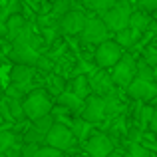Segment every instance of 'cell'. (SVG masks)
Here are the masks:
<instances>
[{
  "mask_svg": "<svg viewBox=\"0 0 157 157\" xmlns=\"http://www.w3.org/2000/svg\"><path fill=\"white\" fill-rule=\"evenodd\" d=\"M34 123L36 127H38L40 131H44V133L48 135V131L54 127V123H56V117H54V113H48V115H44V117H38V119H34Z\"/></svg>",
  "mask_w": 157,
  "mask_h": 157,
  "instance_id": "24",
  "label": "cell"
},
{
  "mask_svg": "<svg viewBox=\"0 0 157 157\" xmlns=\"http://www.w3.org/2000/svg\"><path fill=\"white\" fill-rule=\"evenodd\" d=\"M155 82H157V66H155Z\"/></svg>",
  "mask_w": 157,
  "mask_h": 157,
  "instance_id": "39",
  "label": "cell"
},
{
  "mask_svg": "<svg viewBox=\"0 0 157 157\" xmlns=\"http://www.w3.org/2000/svg\"><path fill=\"white\" fill-rule=\"evenodd\" d=\"M22 139H24V143H40V145H44V143H46V133L40 131L38 127L32 123V125H28V129L24 131Z\"/></svg>",
  "mask_w": 157,
  "mask_h": 157,
  "instance_id": "21",
  "label": "cell"
},
{
  "mask_svg": "<svg viewBox=\"0 0 157 157\" xmlns=\"http://www.w3.org/2000/svg\"><path fill=\"white\" fill-rule=\"evenodd\" d=\"M155 22H157V14H155Z\"/></svg>",
  "mask_w": 157,
  "mask_h": 157,
  "instance_id": "40",
  "label": "cell"
},
{
  "mask_svg": "<svg viewBox=\"0 0 157 157\" xmlns=\"http://www.w3.org/2000/svg\"><path fill=\"white\" fill-rule=\"evenodd\" d=\"M84 149L90 157H107L115 149L113 141L105 133H92L88 141H84Z\"/></svg>",
  "mask_w": 157,
  "mask_h": 157,
  "instance_id": "7",
  "label": "cell"
},
{
  "mask_svg": "<svg viewBox=\"0 0 157 157\" xmlns=\"http://www.w3.org/2000/svg\"><path fill=\"white\" fill-rule=\"evenodd\" d=\"M68 12H70V0H56V4H54L50 14L54 18H62V16L68 14Z\"/></svg>",
  "mask_w": 157,
  "mask_h": 157,
  "instance_id": "29",
  "label": "cell"
},
{
  "mask_svg": "<svg viewBox=\"0 0 157 157\" xmlns=\"http://www.w3.org/2000/svg\"><path fill=\"white\" fill-rule=\"evenodd\" d=\"M123 58V46L117 42V40H105L101 42L100 46L96 48V66L98 68H105V70H111L119 60Z\"/></svg>",
  "mask_w": 157,
  "mask_h": 157,
  "instance_id": "3",
  "label": "cell"
},
{
  "mask_svg": "<svg viewBox=\"0 0 157 157\" xmlns=\"http://www.w3.org/2000/svg\"><path fill=\"white\" fill-rule=\"evenodd\" d=\"M88 24V16L84 14L82 10H70L68 14H64L60 18V28H62V34L66 36H76L82 34Z\"/></svg>",
  "mask_w": 157,
  "mask_h": 157,
  "instance_id": "8",
  "label": "cell"
},
{
  "mask_svg": "<svg viewBox=\"0 0 157 157\" xmlns=\"http://www.w3.org/2000/svg\"><path fill=\"white\" fill-rule=\"evenodd\" d=\"M109 28H107V24L104 22V18H88V24H86L84 32H82V40H84V44H96V46H100L101 42H105V40H109Z\"/></svg>",
  "mask_w": 157,
  "mask_h": 157,
  "instance_id": "6",
  "label": "cell"
},
{
  "mask_svg": "<svg viewBox=\"0 0 157 157\" xmlns=\"http://www.w3.org/2000/svg\"><path fill=\"white\" fill-rule=\"evenodd\" d=\"M10 80L12 84H18L26 90L28 94L32 92V80H34V66H28V64H16L10 72Z\"/></svg>",
  "mask_w": 157,
  "mask_h": 157,
  "instance_id": "13",
  "label": "cell"
},
{
  "mask_svg": "<svg viewBox=\"0 0 157 157\" xmlns=\"http://www.w3.org/2000/svg\"><path fill=\"white\" fill-rule=\"evenodd\" d=\"M139 10H145V12H157V0H139Z\"/></svg>",
  "mask_w": 157,
  "mask_h": 157,
  "instance_id": "34",
  "label": "cell"
},
{
  "mask_svg": "<svg viewBox=\"0 0 157 157\" xmlns=\"http://www.w3.org/2000/svg\"><path fill=\"white\" fill-rule=\"evenodd\" d=\"M54 105H52V100L48 96L46 90L42 88H36L24 98V111H26V117L28 119H38V117H44V115L52 113Z\"/></svg>",
  "mask_w": 157,
  "mask_h": 157,
  "instance_id": "1",
  "label": "cell"
},
{
  "mask_svg": "<svg viewBox=\"0 0 157 157\" xmlns=\"http://www.w3.org/2000/svg\"><path fill=\"white\" fill-rule=\"evenodd\" d=\"M58 104L68 107L72 113H80L82 115V111H84V107H86V100L80 98L76 92H62L60 96H58Z\"/></svg>",
  "mask_w": 157,
  "mask_h": 157,
  "instance_id": "14",
  "label": "cell"
},
{
  "mask_svg": "<svg viewBox=\"0 0 157 157\" xmlns=\"http://www.w3.org/2000/svg\"><path fill=\"white\" fill-rule=\"evenodd\" d=\"M40 143H22V157H36Z\"/></svg>",
  "mask_w": 157,
  "mask_h": 157,
  "instance_id": "33",
  "label": "cell"
},
{
  "mask_svg": "<svg viewBox=\"0 0 157 157\" xmlns=\"http://www.w3.org/2000/svg\"><path fill=\"white\" fill-rule=\"evenodd\" d=\"M131 14H133V10H131L129 0H117L109 10L101 14V18H104V22L107 24V28L111 32H119L129 26Z\"/></svg>",
  "mask_w": 157,
  "mask_h": 157,
  "instance_id": "2",
  "label": "cell"
},
{
  "mask_svg": "<svg viewBox=\"0 0 157 157\" xmlns=\"http://www.w3.org/2000/svg\"><path fill=\"white\" fill-rule=\"evenodd\" d=\"M123 157H131V153H129V151H127V153H125V155H123Z\"/></svg>",
  "mask_w": 157,
  "mask_h": 157,
  "instance_id": "38",
  "label": "cell"
},
{
  "mask_svg": "<svg viewBox=\"0 0 157 157\" xmlns=\"http://www.w3.org/2000/svg\"><path fill=\"white\" fill-rule=\"evenodd\" d=\"M111 76H113L115 84L127 90V86L137 78V62L131 54H123V58L111 68Z\"/></svg>",
  "mask_w": 157,
  "mask_h": 157,
  "instance_id": "5",
  "label": "cell"
},
{
  "mask_svg": "<svg viewBox=\"0 0 157 157\" xmlns=\"http://www.w3.org/2000/svg\"><path fill=\"white\" fill-rule=\"evenodd\" d=\"M72 131L76 133V137L80 139V141H88L90 133H92V121H88V119H84L82 115H78V117H74L72 121Z\"/></svg>",
  "mask_w": 157,
  "mask_h": 157,
  "instance_id": "19",
  "label": "cell"
},
{
  "mask_svg": "<svg viewBox=\"0 0 157 157\" xmlns=\"http://www.w3.org/2000/svg\"><path fill=\"white\" fill-rule=\"evenodd\" d=\"M2 115H4V119H6V121H16L14 115H12V111H10V107H8L6 98H4V101H2Z\"/></svg>",
  "mask_w": 157,
  "mask_h": 157,
  "instance_id": "35",
  "label": "cell"
},
{
  "mask_svg": "<svg viewBox=\"0 0 157 157\" xmlns=\"http://www.w3.org/2000/svg\"><path fill=\"white\" fill-rule=\"evenodd\" d=\"M62 155H64V151L54 147V145H48V143L40 145L38 153H36V157H62Z\"/></svg>",
  "mask_w": 157,
  "mask_h": 157,
  "instance_id": "28",
  "label": "cell"
},
{
  "mask_svg": "<svg viewBox=\"0 0 157 157\" xmlns=\"http://www.w3.org/2000/svg\"><path fill=\"white\" fill-rule=\"evenodd\" d=\"M137 78L147 80V82H155V66H151L145 60L137 62Z\"/></svg>",
  "mask_w": 157,
  "mask_h": 157,
  "instance_id": "22",
  "label": "cell"
},
{
  "mask_svg": "<svg viewBox=\"0 0 157 157\" xmlns=\"http://www.w3.org/2000/svg\"><path fill=\"white\" fill-rule=\"evenodd\" d=\"M149 129L153 131V133L157 135V107H155V113H153V119H151V125H149Z\"/></svg>",
  "mask_w": 157,
  "mask_h": 157,
  "instance_id": "36",
  "label": "cell"
},
{
  "mask_svg": "<svg viewBox=\"0 0 157 157\" xmlns=\"http://www.w3.org/2000/svg\"><path fill=\"white\" fill-rule=\"evenodd\" d=\"M129 26L133 28V30L145 32L147 28L151 26V16H149V12H145V10H135L133 14H131V18H129Z\"/></svg>",
  "mask_w": 157,
  "mask_h": 157,
  "instance_id": "20",
  "label": "cell"
},
{
  "mask_svg": "<svg viewBox=\"0 0 157 157\" xmlns=\"http://www.w3.org/2000/svg\"><path fill=\"white\" fill-rule=\"evenodd\" d=\"M143 60L149 62L151 66H157V40H151L143 50Z\"/></svg>",
  "mask_w": 157,
  "mask_h": 157,
  "instance_id": "25",
  "label": "cell"
},
{
  "mask_svg": "<svg viewBox=\"0 0 157 157\" xmlns=\"http://www.w3.org/2000/svg\"><path fill=\"white\" fill-rule=\"evenodd\" d=\"M107 115V105H105V98L92 94L90 98H86V107L82 111V117L88 119L92 123H100Z\"/></svg>",
  "mask_w": 157,
  "mask_h": 157,
  "instance_id": "9",
  "label": "cell"
},
{
  "mask_svg": "<svg viewBox=\"0 0 157 157\" xmlns=\"http://www.w3.org/2000/svg\"><path fill=\"white\" fill-rule=\"evenodd\" d=\"M117 2V0H84V4L90 8V10L94 12H100V14H104V12H107L113 4Z\"/></svg>",
  "mask_w": 157,
  "mask_h": 157,
  "instance_id": "23",
  "label": "cell"
},
{
  "mask_svg": "<svg viewBox=\"0 0 157 157\" xmlns=\"http://www.w3.org/2000/svg\"><path fill=\"white\" fill-rule=\"evenodd\" d=\"M123 155H125V153H121V151H115V149H113L107 157H123Z\"/></svg>",
  "mask_w": 157,
  "mask_h": 157,
  "instance_id": "37",
  "label": "cell"
},
{
  "mask_svg": "<svg viewBox=\"0 0 157 157\" xmlns=\"http://www.w3.org/2000/svg\"><path fill=\"white\" fill-rule=\"evenodd\" d=\"M141 34H143V32H139V30H133L131 26H127V28H123V30L115 32V40H117V42L121 44L123 48H131L133 44H137V42H139Z\"/></svg>",
  "mask_w": 157,
  "mask_h": 157,
  "instance_id": "16",
  "label": "cell"
},
{
  "mask_svg": "<svg viewBox=\"0 0 157 157\" xmlns=\"http://www.w3.org/2000/svg\"><path fill=\"white\" fill-rule=\"evenodd\" d=\"M22 143H24V139L20 137L16 131H12V129H4L2 133H0V151H2V153L10 151L12 147L22 145Z\"/></svg>",
  "mask_w": 157,
  "mask_h": 157,
  "instance_id": "17",
  "label": "cell"
},
{
  "mask_svg": "<svg viewBox=\"0 0 157 157\" xmlns=\"http://www.w3.org/2000/svg\"><path fill=\"white\" fill-rule=\"evenodd\" d=\"M72 92H76L80 98H90L92 96V84H90V76H84V74H78L72 80Z\"/></svg>",
  "mask_w": 157,
  "mask_h": 157,
  "instance_id": "18",
  "label": "cell"
},
{
  "mask_svg": "<svg viewBox=\"0 0 157 157\" xmlns=\"http://www.w3.org/2000/svg\"><path fill=\"white\" fill-rule=\"evenodd\" d=\"M153 113H155V107H143L141 109V115H139V121H141V125L139 127H143V129H145V127H149L151 125V119H153Z\"/></svg>",
  "mask_w": 157,
  "mask_h": 157,
  "instance_id": "32",
  "label": "cell"
},
{
  "mask_svg": "<svg viewBox=\"0 0 157 157\" xmlns=\"http://www.w3.org/2000/svg\"><path fill=\"white\" fill-rule=\"evenodd\" d=\"M50 82H52L50 92H54L56 96H60L62 92H66V78H62L60 74H52V76H50Z\"/></svg>",
  "mask_w": 157,
  "mask_h": 157,
  "instance_id": "26",
  "label": "cell"
},
{
  "mask_svg": "<svg viewBox=\"0 0 157 157\" xmlns=\"http://www.w3.org/2000/svg\"><path fill=\"white\" fill-rule=\"evenodd\" d=\"M127 94L129 98L137 101H149L157 96V82H147L141 78H135L129 86H127Z\"/></svg>",
  "mask_w": 157,
  "mask_h": 157,
  "instance_id": "10",
  "label": "cell"
},
{
  "mask_svg": "<svg viewBox=\"0 0 157 157\" xmlns=\"http://www.w3.org/2000/svg\"><path fill=\"white\" fill-rule=\"evenodd\" d=\"M20 8H22L20 0H10L8 4H4V10H2V22H6V20L10 18L12 14H20Z\"/></svg>",
  "mask_w": 157,
  "mask_h": 157,
  "instance_id": "27",
  "label": "cell"
},
{
  "mask_svg": "<svg viewBox=\"0 0 157 157\" xmlns=\"http://www.w3.org/2000/svg\"><path fill=\"white\" fill-rule=\"evenodd\" d=\"M8 56H10V60L14 64H28V66H34V68L38 66L40 58H42L38 48L34 46H12Z\"/></svg>",
  "mask_w": 157,
  "mask_h": 157,
  "instance_id": "12",
  "label": "cell"
},
{
  "mask_svg": "<svg viewBox=\"0 0 157 157\" xmlns=\"http://www.w3.org/2000/svg\"><path fill=\"white\" fill-rule=\"evenodd\" d=\"M26 24L28 22L20 14H12L10 18L6 20V38L4 40H6V42H14V40L20 36V32L26 28Z\"/></svg>",
  "mask_w": 157,
  "mask_h": 157,
  "instance_id": "15",
  "label": "cell"
},
{
  "mask_svg": "<svg viewBox=\"0 0 157 157\" xmlns=\"http://www.w3.org/2000/svg\"><path fill=\"white\" fill-rule=\"evenodd\" d=\"M149 147H145L141 141L139 143H129V153H131V157H151V153H149Z\"/></svg>",
  "mask_w": 157,
  "mask_h": 157,
  "instance_id": "31",
  "label": "cell"
},
{
  "mask_svg": "<svg viewBox=\"0 0 157 157\" xmlns=\"http://www.w3.org/2000/svg\"><path fill=\"white\" fill-rule=\"evenodd\" d=\"M46 143L48 145L58 147V149H62V151H68V149H72V147H76L78 137H76V133L72 131L70 125L56 121L54 127L48 131V135H46Z\"/></svg>",
  "mask_w": 157,
  "mask_h": 157,
  "instance_id": "4",
  "label": "cell"
},
{
  "mask_svg": "<svg viewBox=\"0 0 157 157\" xmlns=\"http://www.w3.org/2000/svg\"><path fill=\"white\" fill-rule=\"evenodd\" d=\"M105 105H107V115H115L119 109H121V104H119L115 92H111L109 96H105Z\"/></svg>",
  "mask_w": 157,
  "mask_h": 157,
  "instance_id": "30",
  "label": "cell"
},
{
  "mask_svg": "<svg viewBox=\"0 0 157 157\" xmlns=\"http://www.w3.org/2000/svg\"><path fill=\"white\" fill-rule=\"evenodd\" d=\"M90 84H92V92L94 94L104 96V98L109 96L111 92H115L113 86H117L115 80H113V76L105 72V68H100V70H96V72L90 74Z\"/></svg>",
  "mask_w": 157,
  "mask_h": 157,
  "instance_id": "11",
  "label": "cell"
}]
</instances>
